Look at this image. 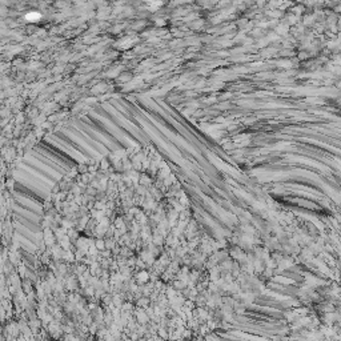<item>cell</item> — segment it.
I'll return each instance as SVG.
<instances>
[{
  "label": "cell",
  "instance_id": "6da1fadb",
  "mask_svg": "<svg viewBox=\"0 0 341 341\" xmlns=\"http://www.w3.org/2000/svg\"><path fill=\"white\" fill-rule=\"evenodd\" d=\"M38 16H39V15H28L27 18H28V19H32V18H38Z\"/></svg>",
  "mask_w": 341,
  "mask_h": 341
}]
</instances>
